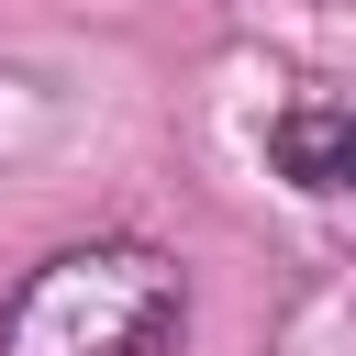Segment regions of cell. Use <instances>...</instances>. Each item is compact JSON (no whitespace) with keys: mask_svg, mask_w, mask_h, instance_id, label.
<instances>
[{"mask_svg":"<svg viewBox=\"0 0 356 356\" xmlns=\"http://www.w3.org/2000/svg\"><path fill=\"white\" fill-rule=\"evenodd\" d=\"M267 156H278L289 189L345 200V189H356V111H345V100H289V111L267 122Z\"/></svg>","mask_w":356,"mask_h":356,"instance_id":"cell-2","label":"cell"},{"mask_svg":"<svg viewBox=\"0 0 356 356\" xmlns=\"http://www.w3.org/2000/svg\"><path fill=\"white\" fill-rule=\"evenodd\" d=\"M178 323H189L178 256H156L145 234H89L0 300V356H167Z\"/></svg>","mask_w":356,"mask_h":356,"instance_id":"cell-1","label":"cell"}]
</instances>
